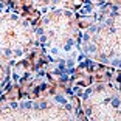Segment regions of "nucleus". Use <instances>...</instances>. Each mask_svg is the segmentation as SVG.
Segmentation results:
<instances>
[{
	"mask_svg": "<svg viewBox=\"0 0 121 121\" xmlns=\"http://www.w3.org/2000/svg\"><path fill=\"white\" fill-rule=\"evenodd\" d=\"M3 99H22V92H20V86H13L9 89V92L3 96Z\"/></svg>",
	"mask_w": 121,
	"mask_h": 121,
	"instance_id": "1",
	"label": "nucleus"
},
{
	"mask_svg": "<svg viewBox=\"0 0 121 121\" xmlns=\"http://www.w3.org/2000/svg\"><path fill=\"white\" fill-rule=\"evenodd\" d=\"M90 3H93V5H103L104 3V0H90Z\"/></svg>",
	"mask_w": 121,
	"mask_h": 121,
	"instance_id": "2",
	"label": "nucleus"
}]
</instances>
